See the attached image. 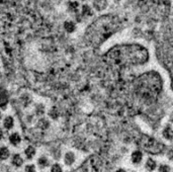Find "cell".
<instances>
[{
  "instance_id": "cell-1",
  "label": "cell",
  "mask_w": 173,
  "mask_h": 172,
  "mask_svg": "<svg viewBox=\"0 0 173 172\" xmlns=\"http://www.w3.org/2000/svg\"><path fill=\"white\" fill-rule=\"evenodd\" d=\"M162 87L160 76L155 72L145 73L137 80L136 91L139 97L146 102H153L159 94Z\"/></svg>"
},
{
  "instance_id": "cell-15",
  "label": "cell",
  "mask_w": 173,
  "mask_h": 172,
  "mask_svg": "<svg viewBox=\"0 0 173 172\" xmlns=\"http://www.w3.org/2000/svg\"><path fill=\"white\" fill-rule=\"evenodd\" d=\"M39 169L36 167V163L34 162H28L25 163L23 167V172H38Z\"/></svg>"
},
{
  "instance_id": "cell-9",
  "label": "cell",
  "mask_w": 173,
  "mask_h": 172,
  "mask_svg": "<svg viewBox=\"0 0 173 172\" xmlns=\"http://www.w3.org/2000/svg\"><path fill=\"white\" fill-rule=\"evenodd\" d=\"M9 162L10 165L14 168H23L25 164V159L20 153H12L11 157L9 159Z\"/></svg>"
},
{
  "instance_id": "cell-19",
  "label": "cell",
  "mask_w": 173,
  "mask_h": 172,
  "mask_svg": "<svg viewBox=\"0 0 173 172\" xmlns=\"http://www.w3.org/2000/svg\"><path fill=\"white\" fill-rule=\"evenodd\" d=\"M94 7L97 10H103L106 7V0H94Z\"/></svg>"
},
{
  "instance_id": "cell-6",
  "label": "cell",
  "mask_w": 173,
  "mask_h": 172,
  "mask_svg": "<svg viewBox=\"0 0 173 172\" xmlns=\"http://www.w3.org/2000/svg\"><path fill=\"white\" fill-rule=\"evenodd\" d=\"M7 142L10 147L12 148H18L19 146L23 144V137L19 132L17 131H12L8 134V137H7Z\"/></svg>"
},
{
  "instance_id": "cell-13",
  "label": "cell",
  "mask_w": 173,
  "mask_h": 172,
  "mask_svg": "<svg viewBox=\"0 0 173 172\" xmlns=\"http://www.w3.org/2000/svg\"><path fill=\"white\" fill-rule=\"evenodd\" d=\"M11 150L7 145H0V161H8L11 157Z\"/></svg>"
},
{
  "instance_id": "cell-16",
  "label": "cell",
  "mask_w": 173,
  "mask_h": 172,
  "mask_svg": "<svg viewBox=\"0 0 173 172\" xmlns=\"http://www.w3.org/2000/svg\"><path fill=\"white\" fill-rule=\"evenodd\" d=\"M48 118H49L51 120H57L58 119V116H59V111H58V109L56 107H52V108H50V109H48Z\"/></svg>"
},
{
  "instance_id": "cell-21",
  "label": "cell",
  "mask_w": 173,
  "mask_h": 172,
  "mask_svg": "<svg viewBox=\"0 0 173 172\" xmlns=\"http://www.w3.org/2000/svg\"><path fill=\"white\" fill-rule=\"evenodd\" d=\"M159 172H170V167L168 165H161L159 167Z\"/></svg>"
},
{
  "instance_id": "cell-12",
  "label": "cell",
  "mask_w": 173,
  "mask_h": 172,
  "mask_svg": "<svg viewBox=\"0 0 173 172\" xmlns=\"http://www.w3.org/2000/svg\"><path fill=\"white\" fill-rule=\"evenodd\" d=\"M36 128L40 131H48L52 126V120L47 116H42V118L36 119Z\"/></svg>"
},
{
  "instance_id": "cell-3",
  "label": "cell",
  "mask_w": 173,
  "mask_h": 172,
  "mask_svg": "<svg viewBox=\"0 0 173 172\" xmlns=\"http://www.w3.org/2000/svg\"><path fill=\"white\" fill-rule=\"evenodd\" d=\"M139 145L141 146L143 150H145L150 154L157 155L161 154L164 151V145L162 143L152 137L147 136V135H142L141 139L139 140Z\"/></svg>"
},
{
  "instance_id": "cell-2",
  "label": "cell",
  "mask_w": 173,
  "mask_h": 172,
  "mask_svg": "<svg viewBox=\"0 0 173 172\" xmlns=\"http://www.w3.org/2000/svg\"><path fill=\"white\" fill-rule=\"evenodd\" d=\"M110 56L116 63L120 65H140L148 61V52L138 45L116 48Z\"/></svg>"
},
{
  "instance_id": "cell-17",
  "label": "cell",
  "mask_w": 173,
  "mask_h": 172,
  "mask_svg": "<svg viewBox=\"0 0 173 172\" xmlns=\"http://www.w3.org/2000/svg\"><path fill=\"white\" fill-rule=\"evenodd\" d=\"M142 159H143V155L141 151H135L133 153V155H132V161L135 164H139L142 161Z\"/></svg>"
},
{
  "instance_id": "cell-4",
  "label": "cell",
  "mask_w": 173,
  "mask_h": 172,
  "mask_svg": "<svg viewBox=\"0 0 173 172\" xmlns=\"http://www.w3.org/2000/svg\"><path fill=\"white\" fill-rule=\"evenodd\" d=\"M52 159L48 154H40L36 158V165L40 171L49 170L50 166L52 165Z\"/></svg>"
},
{
  "instance_id": "cell-20",
  "label": "cell",
  "mask_w": 173,
  "mask_h": 172,
  "mask_svg": "<svg viewBox=\"0 0 173 172\" xmlns=\"http://www.w3.org/2000/svg\"><path fill=\"white\" fill-rule=\"evenodd\" d=\"M156 162L154 161L153 159L149 158L148 160H147V163H146V169L149 170V171H153L154 169L156 168Z\"/></svg>"
},
{
  "instance_id": "cell-11",
  "label": "cell",
  "mask_w": 173,
  "mask_h": 172,
  "mask_svg": "<svg viewBox=\"0 0 173 172\" xmlns=\"http://www.w3.org/2000/svg\"><path fill=\"white\" fill-rule=\"evenodd\" d=\"M18 100H19V104L21 105V107L24 109L32 107V104H34V98H32V95L27 92L21 93L20 96L18 97Z\"/></svg>"
},
{
  "instance_id": "cell-5",
  "label": "cell",
  "mask_w": 173,
  "mask_h": 172,
  "mask_svg": "<svg viewBox=\"0 0 173 172\" xmlns=\"http://www.w3.org/2000/svg\"><path fill=\"white\" fill-rule=\"evenodd\" d=\"M77 161V155L72 150H67L62 156V164L64 167H72Z\"/></svg>"
},
{
  "instance_id": "cell-10",
  "label": "cell",
  "mask_w": 173,
  "mask_h": 172,
  "mask_svg": "<svg viewBox=\"0 0 173 172\" xmlns=\"http://www.w3.org/2000/svg\"><path fill=\"white\" fill-rule=\"evenodd\" d=\"M23 156L25 160H27L28 162H32V160H35L38 156V150L32 145H28L27 146L23 151Z\"/></svg>"
},
{
  "instance_id": "cell-14",
  "label": "cell",
  "mask_w": 173,
  "mask_h": 172,
  "mask_svg": "<svg viewBox=\"0 0 173 172\" xmlns=\"http://www.w3.org/2000/svg\"><path fill=\"white\" fill-rule=\"evenodd\" d=\"M49 172H65L64 165L59 162H53L49 168Z\"/></svg>"
},
{
  "instance_id": "cell-26",
  "label": "cell",
  "mask_w": 173,
  "mask_h": 172,
  "mask_svg": "<svg viewBox=\"0 0 173 172\" xmlns=\"http://www.w3.org/2000/svg\"><path fill=\"white\" fill-rule=\"evenodd\" d=\"M40 172H46V171H40Z\"/></svg>"
},
{
  "instance_id": "cell-8",
  "label": "cell",
  "mask_w": 173,
  "mask_h": 172,
  "mask_svg": "<svg viewBox=\"0 0 173 172\" xmlns=\"http://www.w3.org/2000/svg\"><path fill=\"white\" fill-rule=\"evenodd\" d=\"M32 107V111L36 115V119L42 118V116H45V115L48 111L46 104L44 103V102H40V101H38V102H36V103H34Z\"/></svg>"
},
{
  "instance_id": "cell-25",
  "label": "cell",
  "mask_w": 173,
  "mask_h": 172,
  "mask_svg": "<svg viewBox=\"0 0 173 172\" xmlns=\"http://www.w3.org/2000/svg\"><path fill=\"white\" fill-rule=\"evenodd\" d=\"M170 120H171V122H173V115H171V118H170Z\"/></svg>"
},
{
  "instance_id": "cell-22",
  "label": "cell",
  "mask_w": 173,
  "mask_h": 172,
  "mask_svg": "<svg viewBox=\"0 0 173 172\" xmlns=\"http://www.w3.org/2000/svg\"><path fill=\"white\" fill-rule=\"evenodd\" d=\"M5 138V131L0 127V142H2Z\"/></svg>"
},
{
  "instance_id": "cell-7",
  "label": "cell",
  "mask_w": 173,
  "mask_h": 172,
  "mask_svg": "<svg viewBox=\"0 0 173 172\" xmlns=\"http://www.w3.org/2000/svg\"><path fill=\"white\" fill-rule=\"evenodd\" d=\"M16 125V120L14 116L11 115H6L3 116V120L1 122V128L6 132H12L14 131V128Z\"/></svg>"
},
{
  "instance_id": "cell-23",
  "label": "cell",
  "mask_w": 173,
  "mask_h": 172,
  "mask_svg": "<svg viewBox=\"0 0 173 172\" xmlns=\"http://www.w3.org/2000/svg\"><path fill=\"white\" fill-rule=\"evenodd\" d=\"M3 116H4V115H3L2 111H1V109H0V123L2 122V120H3Z\"/></svg>"
},
{
  "instance_id": "cell-18",
  "label": "cell",
  "mask_w": 173,
  "mask_h": 172,
  "mask_svg": "<svg viewBox=\"0 0 173 172\" xmlns=\"http://www.w3.org/2000/svg\"><path fill=\"white\" fill-rule=\"evenodd\" d=\"M163 136L166 138L167 140H172L173 139V130L171 129L170 126H167L163 131Z\"/></svg>"
},
{
  "instance_id": "cell-24",
  "label": "cell",
  "mask_w": 173,
  "mask_h": 172,
  "mask_svg": "<svg viewBox=\"0 0 173 172\" xmlns=\"http://www.w3.org/2000/svg\"><path fill=\"white\" fill-rule=\"evenodd\" d=\"M116 172H126L124 169H119V170H116Z\"/></svg>"
}]
</instances>
